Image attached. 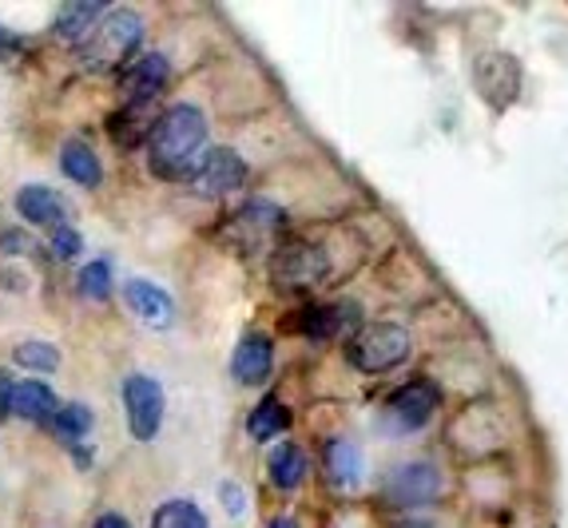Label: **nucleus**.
<instances>
[{
    "label": "nucleus",
    "instance_id": "obj_1",
    "mask_svg": "<svg viewBox=\"0 0 568 528\" xmlns=\"http://www.w3.org/2000/svg\"><path fill=\"white\" fill-rule=\"evenodd\" d=\"M207 148V120L200 108L175 104L152 123V171L160 180H187Z\"/></svg>",
    "mask_w": 568,
    "mask_h": 528
},
{
    "label": "nucleus",
    "instance_id": "obj_2",
    "mask_svg": "<svg viewBox=\"0 0 568 528\" xmlns=\"http://www.w3.org/2000/svg\"><path fill=\"white\" fill-rule=\"evenodd\" d=\"M143 44V20L140 12L132 9H115V12H104V20L95 24L92 37L80 44V57H84L88 68H120L140 52Z\"/></svg>",
    "mask_w": 568,
    "mask_h": 528
},
{
    "label": "nucleus",
    "instance_id": "obj_3",
    "mask_svg": "<svg viewBox=\"0 0 568 528\" xmlns=\"http://www.w3.org/2000/svg\"><path fill=\"white\" fill-rule=\"evenodd\" d=\"M346 358L362 374H386V369L402 366L409 358V331H402L398 322H374L362 326L351 342H346Z\"/></svg>",
    "mask_w": 568,
    "mask_h": 528
},
{
    "label": "nucleus",
    "instance_id": "obj_4",
    "mask_svg": "<svg viewBox=\"0 0 568 528\" xmlns=\"http://www.w3.org/2000/svg\"><path fill=\"white\" fill-rule=\"evenodd\" d=\"M326 274H331V258L323 246L291 238V243H278L271 251V283L278 291H306V286L323 283Z\"/></svg>",
    "mask_w": 568,
    "mask_h": 528
},
{
    "label": "nucleus",
    "instance_id": "obj_5",
    "mask_svg": "<svg viewBox=\"0 0 568 528\" xmlns=\"http://www.w3.org/2000/svg\"><path fill=\"white\" fill-rule=\"evenodd\" d=\"M286 231V211L275 207L271 199H251L243 207L231 215L227 235L239 251L246 255H255V251H266V246H275V238Z\"/></svg>",
    "mask_w": 568,
    "mask_h": 528
},
{
    "label": "nucleus",
    "instance_id": "obj_6",
    "mask_svg": "<svg viewBox=\"0 0 568 528\" xmlns=\"http://www.w3.org/2000/svg\"><path fill=\"white\" fill-rule=\"evenodd\" d=\"M123 414L135 441H152L163 425V386L152 374H128L123 377Z\"/></svg>",
    "mask_w": 568,
    "mask_h": 528
},
{
    "label": "nucleus",
    "instance_id": "obj_7",
    "mask_svg": "<svg viewBox=\"0 0 568 528\" xmlns=\"http://www.w3.org/2000/svg\"><path fill=\"white\" fill-rule=\"evenodd\" d=\"M437 402H442V394H437L434 382H426V377L406 382L402 389H394V394H389L386 425L394 429V434H414V429H426L429 417L437 414Z\"/></svg>",
    "mask_w": 568,
    "mask_h": 528
},
{
    "label": "nucleus",
    "instance_id": "obj_8",
    "mask_svg": "<svg viewBox=\"0 0 568 528\" xmlns=\"http://www.w3.org/2000/svg\"><path fill=\"white\" fill-rule=\"evenodd\" d=\"M187 183H191L195 195H207V199L231 195V191H239L246 183V163H243L239 151L215 148L195 163V171L187 175Z\"/></svg>",
    "mask_w": 568,
    "mask_h": 528
},
{
    "label": "nucleus",
    "instance_id": "obj_9",
    "mask_svg": "<svg viewBox=\"0 0 568 528\" xmlns=\"http://www.w3.org/2000/svg\"><path fill=\"white\" fill-rule=\"evenodd\" d=\"M386 497L394 500V505H402V509H422V505L442 497V473L429 461L398 465V469L389 473Z\"/></svg>",
    "mask_w": 568,
    "mask_h": 528
},
{
    "label": "nucleus",
    "instance_id": "obj_10",
    "mask_svg": "<svg viewBox=\"0 0 568 528\" xmlns=\"http://www.w3.org/2000/svg\"><path fill=\"white\" fill-rule=\"evenodd\" d=\"M123 302H128V311L143 322V326H152V331H168L171 322H175V302L163 286L148 283V278H128L123 283Z\"/></svg>",
    "mask_w": 568,
    "mask_h": 528
},
{
    "label": "nucleus",
    "instance_id": "obj_11",
    "mask_svg": "<svg viewBox=\"0 0 568 528\" xmlns=\"http://www.w3.org/2000/svg\"><path fill=\"white\" fill-rule=\"evenodd\" d=\"M168 75H171L168 57H160V52H155V57L135 60V64L123 72V104L152 108L155 95L168 88Z\"/></svg>",
    "mask_w": 568,
    "mask_h": 528
},
{
    "label": "nucleus",
    "instance_id": "obj_12",
    "mask_svg": "<svg viewBox=\"0 0 568 528\" xmlns=\"http://www.w3.org/2000/svg\"><path fill=\"white\" fill-rule=\"evenodd\" d=\"M17 215L32 226H44V231H60V226H68L64 199H60L52 187H44V183H29V187L17 191Z\"/></svg>",
    "mask_w": 568,
    "mask_h": 528
},
{
    "label": "nucleus",
    "instance_id": "obj_13",
    "mask_svg": "<svg viewBox=\"0 0 568 528\" xmlns=\"http://www.w3.org/2000/svg\"><path fill=\"white\" fill-rule=\"evenodd\" d=\"M271 366H275V346H271L266 334H246V338H239L235 354H231V374H235V382L258 386V382L271 377Z\"/></svg>",
    "mask_w": 568,
    "mask_h": 528
},
{
    "label": "nucleus",
    "instance_id": "obj_14",
    "mask_svg": "<svg viewBox=\"0 0 568 528\" xmlns=\"http://www.w3.org/2000/svg\"><path fill=\"white\" fill-rule=\"evenodd\" d=\"M104 20V4L100 0H77V4H64V9L57 12V24H52V32H57L64 44H84L88 37L95 32V24Z\"/></svg>",
    "mask_w": 568,
    "mask_h": 528
},
{
    "label": "nucleus",
    "instance_id": "obj_15",
    "mask_svg": "<svg viewBox=\"0 0 568 528\" xmlns=\"http://www.w3.org/2000/svg\"><path fill=\"white\" fill-rule=\"evenodd\" d=\"M12 414L24 417V422L48 425L57 422L60 402L52 394V386H44V382H17V389H12Z\"/></svg>",
    "mask_w": 568,
    "mask_h": 528
},
{
    "label": "nucleus",
    "instance_id": "obj_16",
    "mask_svg": "<svg viewBox=\"0 0 568 528\" xmlns=\"http://www.w3.org/2000/svg\"><path fill=\"white\" fill-rule=\"evenodd\" d=\"M354 318H358V306H354V302H326V306H311V311L303 314V331L311 334V338H334V334L346 331Z\"/></svg>",
    "mask_w": 568,
    "mask_h": 528
},
{
    "label": "nucleus",
    "instance_id": "obj_17",
    "mask_svg": "<svg viewBox=\"0 0 568 528\" xmlns=\"http://www.w3.org/2000/svg\"><path fill=\"white\" fill-rule=\"evenodd\" d=\"M60 171H64L72 183H80V187H95V183L104 180V167H100L95 151L88 148L84 140H68L64 148H60Z\"/></svg>",
    "mask_w": 568,
    "mask_h": 528
},
{
    "label": "nucleus",
    "instance_id": "obj_18",
    "mask_svg": "<svg viewBox=\"0 0 568 528\" xmlns=\"http://www.w3.org/2000/svg\"><path fill=\"white\" fill-rule=\"evenodd\" d=\"M326 473L338 489H354L362 481V449L346 437H334L326 445Z\"/></svg>",
    "mask_w": 568,
    "mask_h": 528
},
{
    "label": "nucleus",
    "instance_id": "obj_19",
    "mask_svg": "<svg viewBox=\"0 0 568 528\" xmlns=\"http://www.w3.org/2000/svg\"><path fill=\"white\" fill-rule=\"evenodd\" d=\"M266 469H271V481H275L278 489H298V485L306 481V453L294 441H283V445H275Z\"/></svg>",
    "mask_w": 568,
    "mask_h": 528
},
{
    "label": "nucleus",
    "instance_id": "obj_20",
    "mask_svg": "<svg viewBox=\"0 0 568 528\" xmlns=\"http://www.w3.org/2000/svg\"><path fill=\"white\" fill-rule=\"evenodd\" d=\"M291 425V409L278 402V397H263L255 409H251V417H246V434L255 437V441H271V437H278Z\"/></svg>",
    "mask_w": 568,
    "mask_h": 528
},
{
    "label": "nucleus",
    "instance_id": "obj_21",
    "mask_svg": "<svg viewBox=\"0 0 568 528\" xmlns=\"http://www.w3.org/2000/svg\"><path fill=\"white\" fill-rule=\"evenodd\" d=\"M152 528H207V512L195 500H163L152 517Z\"/></svg>",
    "mask_w": 568,
    "mask_h": 528
},
{
    "label": "nucleus",
    "instance_id": "obj_22",
    "mask_svg": "<svg viewBox=\"0 0 568 528\" xmlns=\"http://www.w3.org/2000/svg\"><path fill=\"white\" fill-rule=\"evenodd\" d=\"M12 358H17V366L32 369V374H52L60 366V349L52 342H20L12 349Z\"/></svg>",
    "mask_w": 568,
    "mask_h": 528
},
{
    "label": "nucleus",
    "instance_id": "obj_23",
    "mask_svg": "<svg viewBox=\"0 0 568 528\" xmlns=\"http://www.w3.org/2000/svg\"><path fill=\"white\" fill-rule=\"evenodd\" d=\"M80 294L88 302H108L112 298V263L108 258H95L80 271Z\"/></svg>",
    "mask_w": 568,
    "mask_h": 528
},
{
    "label": "nucleus",
    "instance_id": "obj_24",
    "mask_svg": "<svg viewBox=\"0 0 568 528\" xmlns=\"http://www.w3.org/2000/svg\"><path fill=\"white\" fill-rule=\"evenodd\" d=\"M92 422H95V414L84 406V402H68V406L57 414V429L68 437V441H80V437H88Z\"/></svg>",
    "mask_w": 568,
    "mask_h": 528
},
{
    "label": "nucleus",
    "instance_id": "obj_25",
    "mask_svg": "<svg viewBox=\"0 0 568 528\" xmlns=\"http://www.w3.org/2000/svg\"><path fill=\"white\" fill-rule=\"evenodd\" d=\"M48 246H52V255H57L60 263H72V258L84 251V238H80L72 226H60V231H52V243Z\"/></svg>",
    "mask_w": 568,
    "mask_h": 528
},
{
    "label": "nucleus",
    "instance_id": "obj_26",
    "mask_svg": "<svg viewBox=\"0 0 568 528\" xmlns=\"http://www.w3.org/2000/svg\"><path fill=\"white\" fill-rule=\"evenodd\" d=\"M37 246H32L29 235H20V231H4L0 235V255H32Z\"/></svg>",
    "mask_w": 568,
    "mask_h": 528
},
{
    "label": "nucleus",
    "instance_id": "obj_27",
    "mask_svg": "<svg viewBox=\"0 0 568 528\" xmlns=\"http://www.w3.org/2000/svg\"><path fill=\"white\" fill-rule=\"evenodd\" d=\"M219 497H223V505H227L231 517H243V512H246V497H243V489H239V485H223V489H219Z\"/></svg>",
    "mask_w": 568,
    "mask_h": 528
},
{
    "label": "nucleus",
    "instance_id": "obj_28",
    "mask_svg": "<svg viewBox=\"0 0 568 528\" xmlns=\"http://www.w3.org/2000/svg\"><path fill=\"white\" fill-rule=\"evenodd\" d=\"M12 389H17V382H12V377L0 369V422L12 414Z\"/></svg>",
    "mask_w": 568,
    "mask_h": 528
},
{
    "label": "nucleus",
    "instance_id": "obj_29",
    "mask_svg": "<svg viewBox=\"0 0 568 528\" xmlns=\"http://www.w3.org/2000/svg\"><path fill=\"white\" fill-rule=\"evenodd\" d=\"M20 37H12L9 29H0V60H12V57H20Z\"/></svg>",
    "mask_w": 568,
    "mask_h": 528
},
{
    "label": "nucleus",
    "instance_id": "obj_30",
    "mask_svg": "<svg viewBox=\"0 0 568 528\" xmlns=\"http://www.w3.org/2000/svg\"><path fill=\"white\" fill-rule=\"evenodd\" d=\"M92 528H132V525H128V520H123L120 512H104V517H95Z\"/></svg>",
    "mask_w": 568,
    "mask_h": 528
},
{
    "label": "nucleus",
    "instance_id": "obj_31",
    "mask_svg": "<svg viewBox=\"0 0 568 528\" xmlns=\"http://www.w3.org/2000/svg\"><path fill=\"white\" fill-rule=\"evenodd\" d=\"M271 528H298V525H294L291 517H278V520H271Z\"/></svg>",
    "mask_w": 568,
    "mask_h": 528
},
{
    "label": "nucleus",
    "instance_id": "obj_32",
    "mask_svg": "<svg viewBox=\"0 0 568 528\" xmlns=\"http://www.w3.org/2000/svg\"><path fill=\"white\" fill-rule=\"evenodd\" d=\"M398 528H434L429 520H406V525H398Z\"/></svg>",
    "mask_w": 568,
    "mask_h": 528
}]
</instances>
